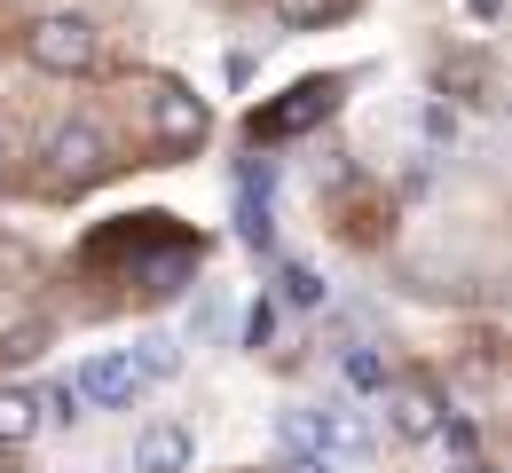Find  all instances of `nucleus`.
Segmentation results:
<instances>
[{
  "label": "nucleus",
  "mask_w": 512,
  "mask_h": 473,
  "mask_svg": "<svg viewBox=\"0 0 512 473\" xmlns=\"http://www.w3.org/2000/svg\"><path fill=\"white\" fill-rule=\"evenodd\" d=\"M103 166H111V142L95 135L87 119H64V127L48 135V150H40V190H48V198H71V190H87Z\"/></svg>",
  "instance_id": "nucleus-1"
},
{
  "label": "nucleus",
  "mask_w": 512,
  "mask_h": 473,
  "mask_svg": "<svg viewBox=\"0 0 512 473\" xmlns=\"http://www.w3.org/2000/svg\"><path fill=\"white\" fill-rule=\"evenodd\" d=\"M95 48H103V32H95L87 16H40V24L24 32V56L40 71H87Z\"/></svg>",
  "instance_id": "nucleus-2"
},
{
  "label": "nucleus",
  "mask_w": 512,
  "mask_h": 473,
  "mask_svg": "<svg viewBox=\"0 0 512 473\" xmlns=\"http://www.w3.org/2000/svg\"><path fill=\"white\" fill-rule=\"evenodd\" d=\"M308 418H316V450L331 466H363V458H371V418L347 403V395H323Z\"/></svg>",
  "instance_id": "nucleus-3"
},
{
  "label": "nucleus",
  "mask_w": 512,
  "mask_h": 473,
  "mask_svg": "<svg viewBox=\"0 0 512 473\" xmlns=\"http://www.w3.org/2000/svg\"><path fill=\"white\" fill-rule=\"evenodd\" d=\"M142 387H150V379L134 371V355H87V363L71 371V395L95 403V410H127Z\"/></svg>",
  "instance_id": "nucleus-4"
},
{
  "label": "nucleus",
  "mask_w": 512,
  "mask_h": 473,
  "mask_svg": "<svg viewBox=\"0 0 512 473\" xmlns=\"http://www.w3.org/2000/svg\"><path fill=\"white\" fill-rule=\"evenodd\" d=\"M205 127H213V111L197 103L190 87H150V135H158V150H197Z\"/></svg>",
  "instance_id": "nucleus-5"
},
{
  "label": "nucleus",
  "mask_w": 512,
  "mask_h": 473,
  "mask_svg": "<svg viewBox=\"0 0 512 473\" xmlns=\"http://www.w3.org/2000/svg\"><path fill=\"white\" fill-rule=\"evenodd\" d=\"M379 395H386V426H394L402 442H434V434H442L449 410H442L434 387H418V379H386Z\"/></svg>",
  "instance_id": "nucleus-6"
},
{
  "label": "nucleus",
  "mask_w": 512,
  "mask_h": 473,
  "mask_svg": "<svg viewBox=\"0 0 512 473\" xmlns=\"http://www.w3.org/2000/svg\"><path fill=\"white\" fill-rule=\"evenodd\" d=\"M268 174H276L268 158H253V166L237 174V237H245L253 253H268V245H276V221H268Z\"/></svg>",
  "instance_id": "nucleus-7"
},
{
  "label": "nucleus",
  "mask_w": 512,
  "mask_h": 473,
  "mask_svg": "<svg viewBox=\"0 0 512 473\" xmlns=\"http://www.w3.org/2000/svg\"><path fill=\"white\" fill-rule=\"evenodd\" d=\"M323 111H331V87H323V79H308V87H292V103L260 111V119H253V135H260V142H276V135H300V127H316Z\"/></svg>",
  "instance_id": "nucleus-8"
},
{
  "label": "nucleus",
  "mask_w": 512,
  "mask_h": 473,
  "mask_svg": "<svg viewBox=\"0 0 512 473\" xmlns=\"http://www.w3.org/2000/svg\"><path fill=\"white\" fill-rule=\"evenodd\" d=\"M190 466V426H142L134 434V473H182Z\"/></svg>",
  "instance_id": "nucleus-9"
},
{
  "label": "nucleus",
  "mask_w": 512,
  "mask_h": 473,
  "mask_svg": "<svg viewBox=\"0 0 512 473\" xmlns=\"http://www.w3.org/2000/svg\"><path fill=\"white\" fill-rule=\"evenodd\" d=\"M40 434V395L32 387H0V450H24Z\"/></svg>",
  "instance_id": "nucleus-10"
},
{
  "label": "nucleus",
  "mask_w": 512,
  "mask_h": 473,
  "mask_svg": "<svg viewBox=\"0 0 512 473\" xmlns=\"http://www.w3.org/2000/svg\"><path fill=\"white\" fill-rule=\"evenodd\" d=\"M127 355H134V371H142V379H174V371H182V347H174L166 332H142Z\"/></svg>",
  "instance_id": "nucleus-11"
},
{
  "label": "nucleus",
  "mask_w": 512,
  "mask_h": 473,
  "mask_svg": "<svg viewBox=\"0 0 512 473\" xmlns=\"http://www.w3.org/2000/svg\"><path fill=\"white\" fill-rule=\"evenodd\" d=\"M355 0H276V24L284 32H316V24H331V16H347Z\"/></svg>",
  "instance_id": "nucleus-12"
},
{
  "label": "nucleus",
  "mask_w": 512,
  "mask_h": 473,
  "mask_svg": "<svg viewBox=\"0 0 512 473\" xmlns=\"http://www.w3.org/2000/svg\"><path fill=\"white\" fill-rule=\"evenodd\" d=\"M339 371H347V387H363V395H379V387H386V355H379V347H363V339L339 347Z\"/></svg>",
  "instance_id": "nucleus-13"
},
{
  "label": "nucleus",
  "mask_w": 512,
  "mask_h": 473,
  "mask_svg": "<svg viewBox=\"0 0 512 473\" xmlns=\"http://www.w3.org/2000/svg\"><path fill=\"white\" fill-rule=\"evenodd\" d=\"M418 135L434 142V150H449V142H457V111H449V103H418Z\"/></svg>",
  "instance_id": "nucleus-14"
},
{
  "label": "nucleus",
  "mask_w": 512,
  "mask_h": 473,
  "mask_svg": "<svg viewBox=\"0 0 512 473\" xmlns=\"http://www.w3.org/2000/svg\"><path fill=\"white\" fill-rule=\"evenodd\" d=\"M284 300H292V308H323V276L292 261V269H284Z\"/></svg>",
  "instance_id": "nucleus-15"
},
{
  "label": "nucleus",
  "mask_w": 512,
  "mask_h": 473,
  "mask_svg": "<svg viewBox=\"0 0 512 473\" xmlns=\"http://www.w3.org/2000/svg\"><path fill=\"white\" fill-rule=\"evenodd\" d=\"M40 347H48V324H16V332L0 339V355H8V363H32Z\"/></svg>",
  "instance_id": "nucleus-16"
},
{
  "label": "nucleus",
  "mask_w": 512,
  "mask_h": 473,
  "mask_svg": "<svg viewBox=\"0 0 512 473\" xmlns=\"http://www.w3.org/2000/svg\"><path fill=\"white\" fill-rule=\"evenodd\" d=\"M276 434H284V450H316V418H308V410H284Z\"/></svg>",
  "instance_id": "nucleus-17"
},
{
  "label": "nucleus",
  "mask_w": 512,
  "mask_h": 473,
  "mask_svg": "<svg viewBox=\"0 0 512 473\" xmlns=\"http://www.w3.org/2000/svg\"><path fill=\"white\" fill-rule=\"evenodd\" d=\"M79 410H87V403L71 395V379H64V387H48V395H40V418H56V426H71Z\"/></svg>",
  "instance_id": "nucleus-18"
},
{
  "label": "nucleus",
  "mask_w": 512,
  "mask_h": 473,
  "mask_svg": "<svg viewBox=\"0 0 512 473\" xmlns=\"http://www.w3.org/2000/svg\"><path fill=\"white\" fill-rule=\"evenodd\" d=\"M268 332H276V308H268V300H253V316H245V347H268Z\"/></svg>",
  "instance_id": "nucleus-19"
},
{
  "label": "nucleus",
  "mask_w": 512,
  "mask_h": 473,
  "mask_svg": "<svg viewBox=\"0 0 512 473\" xmlns=\"http://www.w3.org/2000/svg\"><path fill=\"white\" fill-rule=\"evenodd\" d=\"M284 473H339L323 450H284Z\"/></svg>",
  "instance_id": "nucleus-20"
},
{
  "label": "nucleus",
  "mask_w": 512,
  "mask_h": 473,
  "mask_svg": "<svg viewBox=\"0 0 512 473\" xmlns=\"http://www.w3.org/2000/svg\"><path fill=\"white\" fill-rule=\"evenodd\" d=\"M457 473H497V466H481V458H465V466H457Z\"/></svg>",
  "instance_id": "nucleus-21"
},
{
  "label": "nucleus",
  "mask_w": 512,
  "mask_h": 473,
  "mask_svg": "<svg viewBox=\"0 0 512 473\" xmlns=\"http://www.w3.org/2000/svg\"><path fill=\"white\" fill-rule=\"evenodd\" d=\"M473 8H481V16H497V8H505V0H473Z\"/></svg>",
  "instance_id": "nucleus-22"
},
{
  "label": "nucleus",
  "mask_w": 512,
  "mask_h": 473,
  "mask_svg": "<svg viewBox=\"0 0 512 473\" xmlns=\"http://www.w3.org/2000/svg\"><path fill=\"white\" fill-rule=\"evenodd\" d=\"M0 182H8V135H0Z\"/></svg>",
  "instance_id": "nucleus-23"
}]
</instances>
